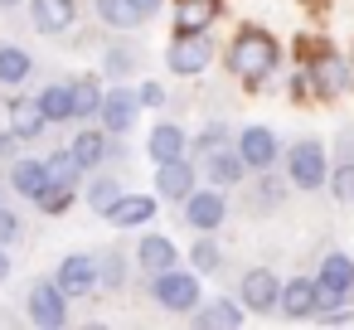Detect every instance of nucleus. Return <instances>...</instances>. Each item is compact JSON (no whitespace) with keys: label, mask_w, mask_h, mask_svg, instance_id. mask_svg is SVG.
Returning a JSON list of instances; mask_svg holds the SVG:
<instances>
[{"label":"nucleus","mask_w":354,"mask_h":330,"mask_svg":"<svg viewBox=\"0 0 354 330\" xmlns=\"http://www.w3.org/2000/svg\"><path fill=\"white\" fill-rule=\"evenodd\" d=\"M277 59H281V49H277V39H272L267 30H243V35L233 39V49H228V68H233L238 78H248V83L267 78V73L277 68Z\"/></svg>","instance_id":"obj_1"},{"label":"nucleus","mask_w":354,"mask_h":330,"mask_svg":"<svg viewBox=\"0 0 354 330\" xmlns=\"http://www.w3.org/2000/svg\"><path fill=\"white\" fill-rule=\"evenodd\" d=\"M170 68L185 73V78H194V73L209 68V39H204V30H180V35H175V44H170Z\"/></svg>","instance_id":"obj_2"},{"label":"nucleus","mask_w":354,"mask_h":330,"mask_svg":"<svg viewBox=\"0 0 354 330\" xmlns=\"http://www.w3.org/2000/svg\"><path fill=\"white\" fill-rule=\"evenodd\" d=\"M156 301H160L165 311H194V301H199V282H194L189 272L160 267V277H156Z\"/></svg>","instance_id":"obj_3"},{"label":"nucleus","mask_w":354,"mask_h":330,"mask_svg":"<svg viewBox=\"0 0 354 330\" xmlns=\"http://www.w3.org/2000/svg\"><path fill=\"white\" fill-rule=\"evenodd\" d=\"M30 320L35 325H64L68 320V301H64L59 282H35L30 286Z\"/></svg>","instance_id":"obj_4"},{"label":"nucleus","mask_w":354,"mask_h":330,"mask_svg":"<svg viewBox=\"0 0 354 330\" xmlns=\"http://www.w3.org/2000/svg\"><path fill=\"white\" fill-rule=\"evenodd\" d=\"M291 180L301 185V190H320L325 185V151L315 146V141H301V146H291Z\"/></svg>","instance_id":"obj_5"},{"label":"nucleus","mask_w":354,"mask_h":330,"mask_svg":"<svg viewBox=\"0 0 354 330\" xmlns=\"http://www.w3.org/2000/svg\"><path fill=\"white\" fill-rule=\"evenodd\" d=\"M238 161L243 165H252V170H267L272 161H277V136L267 131V127H248L243 136H238Z\"/></svg>","instance_id":"obj_6"},{"label":"nucleus","mask_w":354,"mask_h":330,"mask_svg":"<svg viewBox=\"0 0 354 330\" xmlns=\"http://www.w3.org/2000/svg\"><path fill=\"white\" fill-rule=\"evenodd\" d=\"M102 214H107V223H117V228H136V223H151L156 199H151V194H117Z\"/></svg>","instance_id":"obj_7"},{"label":"nucleus","mask_w":354,"mask_h":330,"mask_svg":"<svg viewBox=\"0 0 354 330\" xmlns=\"http://www.w3.org/2000/svg\"><path fill=\"white\" fill-rule=\"evenodd\" d=\"M277 291H281V282H277L267 267H252V272L243 277V306L257 311V315H267V311L277 306Z\"/></svg>","instance_id":"obj_8"},{"label":"nucleus","mask_w":354,"mask_h":330,"mask_svg":"<svg viewBox=\"0 0 354 330\" xmlns=\"http://www.w3.org/2000/svg\"><path fill=\"white\" fill-rule=\"evenodd\" d=\"M136 93L131 88H117V93H102V102H97V112H102V127L107 131H127L131 122H136Z\"/></svg>","instance_id":"obj_9"},{"label":"nucleus","mask_w":354,"mask_h":330,"mask_svg":"<svg viewBox=\"0 0 354 330\" xmlns=\"http://www.w3.org/2000/svg\"><path fill=\"white\" fill-rule=\"evenodd\" d=\"M156 190H160L165 199H185V194L194 190V165H189L185 156L160 161V170H156Z\"/></svg>","instance_id":"obj_10"},{"label":"nucleus","mask_w":354,"mask_h":330,"mask_svg":"<svg viewBox=\"0 0 354 330\" xmlns=\"http://www.w3.org/2000/svg\"><path fill=\"white\" fill-rule=\"evenodd\" d=\"M97 286V262H88V257H64V267H59V291L64 296H88Z\"/></svg>","instance_id":"obj_11"},{"label":"nucleus","mask_w":354,"mask_h":330,"mask_svg":"<svg viewBox=\"0 0 354 330\" xmlns=\"http://www.w3.org/2000/svg\"><path fill=\"white\" fill-rule=\"evenodd\" d=\"M185 223L199 228V233L218 228L223 223V199L218 194H185Z\"/></svg>","instance_id":"obj_12"},{"label":"nucleus","mask_w":354,"mask_h":330,"mask_svg":"<svg viewBox=\"0 0 354 330\" xmlns=\"http://www.w3.org/2000/svg\"><path fill=\"white\" fill-rule=\"evenodd\" d=\"M73 15H78L73 0H35V25H39V35H64V30L73 25Z\"/></svg>","instance_id":"obj_13"},{"label":"nucleus","mask_w":354,"mask_h":330,"mask_svg":"<svg viewBox=\"0 0 354 330\" xmlns=\"http://www.w3.org/2000/svg\"><path fill=\"white\" fill-rule=\"evenodd\" d=\"M344 83H349V73H344V64H339V59L320 54V59L310 64V88H315L320 98H339V93H344Z\"/></svg>","instance_id":"obj_14"},{"label":"nucleus","mask_w":354,"mask_h":330,"mask_svg":"<svg viewBox=\"0 0 354 330\" xmlns=\"http://www.w3.org/2000/svg\"><path fill=\"white\" fill-rule=\"evenodd\" d=\"M10 131H15V141H35V136L44 131V112H39L35 98L10 102Z\"/></svg>","instance_id":"obj_15"},{"label":"nucleus","mask_w":354,"mask_h":330,"mask_svg":"<svg viewBox=\"0 0 354 330\" xmlns=\"http://www.w3.org/2000/svg\"><path fill=\"white\" fill-rule=\"evenodd\" d=\"M218 20V0H175V25L180 30H209Z\"/></svg>","instance_id":"obj_16"},{"label":"nucleus","mask_w":354,"mask_h":330,"mask_svg":"<svg viewBox=\"0 0 354 330\" xmlns=\"http://www.w3.org/2000/svg\"><path fill=\"white\" fill-rule=\"evenodd\" d=\"M277 301H281V311L286 315H315V282H286L281 291H277Z\"/></svg>","instance_id":"obj_17"},{"label":"nucleus","mask_w":354,"mask_h":330,"mask_svg":"<svg viewBox=\"0 0 354 330\" xmlns=\"http://www.w3.org/2000/svg\"><path fill=\"white\" fill-rule=\"evenodd\" d=\"M194 320H199L204 330H238V325H243V306H238V301H209Z\"/></svg>","instance_id":"obj_18"},{"label":"nucleus","mask_w":354,"mask_h":330,"mask_svg":"<svg viewBox=\"0 0 354 330\" xmlns=\"http://www.w3.org/2000/svg\"><path fill=\"white\" fill-rule=\"evenodd\" d=\"M68 156H73L83 170H93V165H102V156H107V136H102V131H78L73 146H68Z\"/></svg>","instance_id":"obj_19"},{"label":"nucleus","mask_w":354,"mask_h":330,"mask_svg":"<svg viewBox=\"0 0 354 330\" xmlns=\"http://www.w3.org/2000/svg\"><path fill=\"white\" fill-rule=\"evenodd\" d=\"M44 165V185H64V190H73L78 185V175H83V165L68 156V151H54L49 161H39Z\"/></svg>","instance_id":"obj_20"},{"label":"nucleus","mask_w":354,"mask_h":330,"mask_svg":"<svg viewBox=\"0 0 354 330\" xmlns=\"http://www.w3.org/2000/svg\"><path fill=\"white\" fill-rule=\"evenodd\" d=\"M151 156H156V165H160V161L185 156V131H180V127H170V122H160V127L151 131Z\"/></svg>","instance_id":"obj_21"},{"label":"nucleus","mask_w":354,"mask_h":330,"mask_svg":"<svg viewBox=\"0 0 354 330\" xmlns=\"http://www.w3.org/2000/svg\"><path fill=\"white\" fill-rule=\"evenodd\" d=\"M136 257H141L151 272H160V267H170V262H175V243H170L165 233H146V238H141V248H136Z\"/></svg>","instance_id":"obj_22"},{"label":"nucleus","mask_w":354,"mask_h":330,"mask_svg":"<svg viewBox=\"0 0 354 330\" xmlns=\"http://www.w3.org/2000/svg\"><path fill=\"white\" fill-rule=\"evenodd\" d=\"M39 112H44V122H68L73 117V102H68V83H54V88H44L39 98Z\"/></svg>","instance_id":"obj_23"},{"label":"nucleus","mask_w":354,"mask_h":330,"mask_svg":"<svg viewBox=\"0 0 354 330\" xmlns=\"http://www.w3.org/2000/svg\"><path fill=\"white\" fill-rule=\"evenodd\" d=\"M320 282H325V286H339V291H349V286H354V257H344V253H330V257L320 262Z\"/></svg>","instance_id":"obj_24"},{"label":"nucleus","mask_w":354,"mask_h":330,"mask_svg":"<svg viewBox=\"0 0 354 330\" xmlns=\"http://www.w3.org/2000/svg\"><path fill=\"white\" fill-rule=\"evenodd\" d=\"M209 180H214V185H238V180H243L238 151H214V156H209Z\"/></svg>","instance_id":"obj_25"},{"label":"nucleus","mask_w":354,"mask_h":330,"mask_svg":"<svg viewBox=\"0 0 354 330\" xmlns=\"http://www.w3.org/2000/svg\"><path fill=\"white\" fill-rule=\"evenodd\" d=\"M68 102H73V117H93V112H97V102H102V88H97L93 78L68 83Z\"/></svg>","instance_id":"obj_26"},{"label":"nucleus","mask_w":354,"mask_h":330,"mask_svg":"<svg viewBox=\"0 0 354 330\" xmlns=\"http://www.w3.org/2000/svg\"><path fill=\"white\" fill-rule=\"evenodd\" d=\"M25 78H30V54L6 44L0 49V83H25Z\"/></svg>","instance_id":"obj_27"},{"label":"nucleus","mask_w":354,"mask_h":330,"mask_svg":"<svg viewBox=\"0 0 354 330\" xmlns=\"http://www.w3.org/2000/svg\"><path fill=\"white\" fill-rule=\"evenodd\" d=\"M97 15L112 25V30H131L141 20V10L131 6V0H97Z\"/></svg>","instance_id":"obj_28"},{"label":"nucleus","mask_w":354,"mask_h":330,"mask_svg":"<svg viewBox=\"0 0 354 330\" xmlns=\"http://www.w3.org/2000/svg\"><path fill=\"white\" fill-rule=\"evenodd\" d=\"M10 185H15L20 194H30V199H35V194L44 190V165H39V161H20V165L10 170Z\"/></svg>","instance_id":"obj_29"},{"label":"nucleus","mask_w":354,"mask_h":330,"mask_svg":"<svg viewBox=\"0 0 354 330\" xmlns=\"http://www.w3.org/2000/svg\"><path fill=\"white\" fill-rule=\"evenodd\" d=\"M330 190H335V199L354 204V165H339V170L330 175Z\"/></svg>","instance_id":"obj_30"},{"label":"nucleus","mask_w":354,"mask_h":330,"mask_svg":"<svg viewBox=\"0 0 354 330\" xmlns=\"http://www.w3.org/2000/svg\"><path fill=\"white\" fill-rule=\"evenodd\" d=\"M117 194H122V185H117V180H97V185L88 190V204H93V209H107Z\"/></svg>","instance_id":"obj_31"},{"label":"nucleus","mask_w":354,"mask_h":330,"mask_svg":"<svg viewBox=\"0 0 354 330\" xmlns=\"http://www.w3.org/2000/svg\"><path fill=\"white\" fill-rule=\"evenodd\" d=\"M194 267H204V272H214V267H218V248L199 238V243H194Z\"/></svg>","instance_id":"obj_32"},{"label":"nucleus","mask_w":354,"mask_h":330,"mask_svg":"<svg viewBox=\"0 0 354 330\" xmlns=\"http://www.w3.org/2000/svg\"><path fill=\"white\" fill-rule=\"evenodd\" d=\"M136 102H146V107H160V102H165V93H160V83H146V88L136 93Z\"/></svg>","instance_id":"obj_33"},{"label":"nucleus","mask_w":354,"mask_h":330,"mask_svg":"<svg viewBox=\"0 0 354 330\" xmlns=\"http://www.w3.org/2000/svg\"><path fill=\"white\" fill-rule=\"evenodd\" d=\"M15 233H20V219H15V214H6V209H0V243H10Z\"/></svg>","instance_id":"obj_34"},{"label":"nucleus","mask_w":354,"mask_h":330,"mask_svg":"<svg viewBox=\"0 0 354 330\" xmlns=\"http://www.w3.org/2000/svg\"><path fill=\"white\" fill-rule=\"evenodd\" d=\"M102 277H107V282H112V286H117V282H122V267H117V257H107V272H102Z\"/></svg>","instance_id":"obj_35"},{"label":"nucleus","mask_w":354,"mask_h":330,"mask_svg":"<svg viewBox=\"0 0 354 330\" xmlns=\"http://www.w3.org/2000/svg\"><path fill=\"white\" fill-rule=\"evenodd\" d=\"M131 6H136L141 15H156V10H160V0H131Z\"/></svg>","instance_id":"obj_36"},{"label":"nucleus","mask_w":354,"mask_h":330,"mask_svg":"<svg viewBox=\"0 0 354 330\" xmlns=\"http://www.w3.org/2000/svg\"><path fill=\"white\" fill-rule=\"evenodd\" d=\"M15 151V131H0V156H10Z\"/></svg>","instance_id":"obj_37"},{"label":"nucleus","mask_w":354,"mask_h":330,"mask_svg":"<svg viewBox=\"0 0 354 330\" xmlns=\"http://www.w3.org/2000/svg\"><path fill=\"white\" fill-rule=\"evenodd\" d=\"M10 277V257H6V248H0V282Z\"/></svg>","instance_id":"obj_38"},{"label":"nucleus","mask_w":354,"mask_h":330,"mask_svg":"<svg viewBox=\"0 0 354 330\" xmlns=\"http://www.w3.org/2000/svg\"><path fill=\"white\" fill-rule=\"evenodd\" d=\"M0 6H20V0H0Z\"/></svg>","instance_id":"obj_39"}]
</instances>
